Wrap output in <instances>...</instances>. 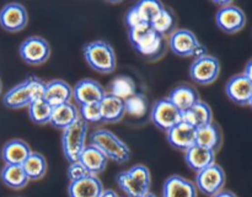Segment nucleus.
I'll return each instance as SVG.
<instances>
[{
  "instance_id": "2eb2a0df",
  "label": "nucleus",
  "mask_w": 252,
  "mask_h": 197,
  "mask_svg": "<svg viewBox=\"0 0 252 197\" xmlns=\"http://www.w3.org/2000/svg\"><path fill=\"white\" fill-rule=\"evenodd\" d=\"M196 128L182 121L166 132L167 142L174 149L185 153L196 144Z\"/></svg>"
},
{
  "instance_id": "1a4fd4ad",
  "label": "nucleus",
  "mask_w": 252,
  "mask_h": 197,
  "mask_svg": "<svg viewBox=\"0 0 252 197\" xmlns=\"http://www.w3.org/2000/svg\"><path fill=\"white\" fill-rule=\"evenodd\" d=\"M150 120L155 127L169 132L171 128L182 122V112L167 98H160L153 106Z\"/></svg>"
},
{
  "instance_id": "c756f323",
  "label": "nucleus",
  "mask_w": 252,
  "mask_h": 197,
  "mask_svg": "<svg viewBox=\"0 0 252 197\" xmlns=\"http://www.w3.org/2000/svg\"><path fill=\"white\" fill-rule=\"evenodd\" d=\"M135 93H137V84L133 78L128 75H118L110 83L107 94L125 101Z\"/></svg>"
},
{
  "instance_id": "f8f14e48",
  "label": "nucleus",
  "mask_w": 252,
  "mask_h": 197,
  "mask_svg": "<svg viewBox=\"0 0 252 197\" xmlns=\"http://www.w3.org/2000/svg\"><path fill=\"white\" fill-rule=\"evenodd\" d=\"M216 24L223 32L234 34L240 32L246 25V15L239 6L228 5L220 7L216 14Z\"/></svg>"
},
{
  "instance_id": "37998d69",
  "label": "nucleus",
  "mask_w": 252,
  "mask_h": 197,
  "mask_svg": "<svg viewBox=\"0 0 252 197\" xmlns=\"http://www.w3.org/2000/svg\"><path fill=\"white\" fill-rule=\"evenodd\" d=\"M1 89H2V84H1V80H0V93H1Z\"/></svg>"
},
{
  "instance_id": "cd10ccee",
  "label": "nucleus",
  "mask_w": 252,
  "mask_h": 197,
  "mask_svg": "<svg viewBox=\"0 0 252 197\" xmlns=\"http://www.w3.org/2000/svg\"><path fill=\"white\" fill-rule=\"evenodd\" d=\"M22 167L30 181H38L46 176L48 164H47L46 158L41 153L32 152L22 164Z\"/></svg>"
},
{
  "instance_id": "f257e3e1",
  "label": "nucleus",
  "mask_w": 252,
  "mask_h": 197,
  "mask_svg": "<svg viewBox=\"0 0 252 197\" xmlns=\"http://www.w3.org/2000/svg\"><path fill=\"white\" fill-rule=\"evenodd\" d=\"M128 38L135 52L149 61H158L166 52L165 37L155 32L149 24L128 30Z\"/></svg>"
},
{
  "instance_id": "7ed1b4c3",
  "label": "nucleus",
  "mask_w": 252,
  "mask_h": 197,
  "mask_svg": "<svg viewBox=\"0 0 252 197\" xmlns=\"http://www.w3.org/2000/svg\"><path fill=\"white\" fill-rule=\"evenodd\" d=\"M84 59L93 70L101 74L113 73L117 66V57L113 47L102 39L91 41L84 46Z\"/></svg>"
},
{
  "instance_id": "a19ab883",
  "label": "nucleus",
  "mask_w": 252,
  "mask_h": 197,
  "mask_svg": "<svg viewBox=\"0 0 252 197\" xmlns=\"http://www.w3.org/2000/svg\"><path fill=\"white\" fill-rule=\"evenodd\" d=\"M101 197H120V196H118L113 190H105V192H103Z\"/></svg>"
},
{
  "instance_id": "c03bdc74",
  "label": "nucleus",
  "mask_w": 252,
  "mask_h": 197,
  "mask_svg": "<svg viewBox=\"0 0 252 197\" xmlns=\"http://www.w3.org/2000/svg\"><path fill=\"white\" fill-rule=\"evenodd\" d=\"M249 106H251V108H252V98H251V101H250V105Z\"/></svg>"
},
{
  "instance_id": "5701e85b",
  "label": "nucleus",
  "mask_w": 252,
  "mask_h": 197,
  "mask_svg": "<svg viewBox=\"0 0 252 197\" xmlns=\"http://www.w3.org/2000/svg\"><path fill=\"white\" fill-rule=\"evenodd\" d=\"M107 158L103 155L102 152L97 149L94 145L88 144L85 149L81 152L80 157H79V162L84 165L88 172L94 176H97L98 174L105 171L106 166H107Z\"/></svg>"
},
{
  "instance_id": "dca6fc26",
  "label": "nucleus",
  "mask_w": 252,
  "mask_h": 197,
  "mask_svg": "<svg viewBox=\"0 0 252 197\" xmlns=\"http://www.w3.org/2000/svg\"><path fill=\"white\" fill-rule=\"evenodd\" d=\"M197 195L198 191L194 182L181 175L167 177L162 186V197H197Z\"/></svg>"
},
{
  "instance_id": "ea45409f",
  "label": "nucleus",
  "mask_w": 252,
  "mask_h": 197,
  "mask_svg": "<svg viewBox=\"0 0 252 197\" xmlns=\"http://www.w3.org/2000/svg\"><path fill=\"white\" fill-rule=\"evenodd\" d=\"M213 197H238V196H236L234 192L229 191V190H221L219 194H217L216 196H213Z\"/></svg>"
},
{
  "instance_id": "9b49d317",
  "label": "nucleus",
  "mask_w": 252,
  "mask_h": 197,
  "mask_svg": "<svg viewBox=\"0 0 252 197\" xmlns=\"http://www.w3.org/2000/svg\"><path fill=\"white\" fill-rule=\"evenodd\" d=\"M29 24V12L19 2H10L0 10V26L7 32H20Z\"/></svg>"
},
{
  "instance_id": "b1692460",
  "label": "nucleus",
  "mask_w": 252,
  "mask_h": 197,
  "mask_svg": "<svg viewBox=\"0 0 252 197\" xmlns=\"http://www.w3.org/2000/svg\"><path fill=\"white\" fill-rule=\"evenodd\" d=\"M100 110L102 122L117 123L123 120L126 115L125 101L111 94H106L102 100L100 101Z\"/></svg>"
},
{
  "instance_id": "2f4dec72",
  "label": "nucleus",
  "mask_w": 252,
  "mask_h": 197,
  "mask_svg": "<svg viewBox=\"0 0 252 197\" xmlns=\"http://www.w3.org/2000/svg\"><path fill=\"white\" fill-rule=\"evenodd\" d=\"M52 108L53 107L42 98V100L32 101V102L27 106V112H29L30 120H31L34 125L43 126L49 123V121H51Z\"/></svg>"
},
{
  "instance_id": "f3484780",
  "label": "nucleus",
  "mask_w": 252,
  "mask_h": 197,
  "mask_svg": "<svg viewBox=\"0 0 252 197\" xmlns=\"http://www.w3.org/2000/svg\"><path fill=\"white\" fill-rule=\"evenodd\" d=\"M105 192L103 185L97 176L89 175L78 181L69 182V197H101Z\"/></svg>"
},
{
  "instance_id": "423d86ee",
  "label": "nucleus",
  "mask_w": 252,
  "mask_h": 197,
  "mask_svg": "<svg viewBox=\"0 0 252 197\" xmlns=\"http://www.w3.org/2000/svg\"><path fill=\"white\" fill-rule=\"evenodd\" d=\"M88 137V123L83 120L76 121L74 125L63 131L62 134V149L69 163L78 162L81 152L85 149Z\"/></svg>"
},
{
  "instance_id": "9d476101",
  "label": "nucleus",
  "mask_w": 252,
  "mask_h": 197,
  "mask_svg": "<svg viewBox=\"0 0 252 197\" xmlns=\"http://www.w3.org/2000/svg\"><path fill=\"white\" fill-rule=\"evenodd\" d=\"M19 54L25 63L30 66H41L51 57V46L43 37H27L20 44Z\"/></svg>"
},
{
  "instance_id": "f03ea898",
  "label": "nucleus",
  "mask_w": 252,
  "mask_h": 197,
  "mask_svg": "<svg viewBox=\"0 0 252 197\" xmlns=\"http://www.w3.org/2000/svg\"><path fill=\"white\" fill-rule=\"evenodd\" d=\"M116 184L127 197H143L150 192L152 174L145 165L138 164L118 172Z\"/></svg>"
},
{
  "instance_id": "a211bd4d",
  "label": "nucleus",
  "mask_w": 252,
  "mask_h": 197,
  "mask_svg": "<svg viewBox=\"0 0 252 197\" xmlns=\"http://www.w3.org/2000/svg\"><path fill=\"white\" fill-rule=\"evenodd\" d=\"M71 98H73V88L66 81L54 79V80L46 83L43 100L49 103L52 107L69 103Z\"/></svg>"
},
{
  "instance_id": "4be33fe9",
  "label": "nucleus",
  "mask_w": 252,
  "mask_h": 197,
  "mask_svg": "<svg viewBox=\"0 0 252 197\" xmlns=\"http://www.w3.org/2000/svg\"><path fill=\"white\" fill-rule=\"evenodd\" d=\"M167 98L184 113L185 111L189 110L194 103L198 102L199 95L193 86L189 85V84H181V85L175 86L170 91Z\"/></svg>"
},
{
  "instance_id": "39448f33",
  "label": "nucleus",
  "mask_w": 252,
  "mask_h": 197,
  "mask_svg": "<svg viewBox=\"0 0 252 197\" xmlns=\"http://www.w3.org/2000/svg\"><path fill=\"white\" fill-rule=\"evenodd\" d=\"M169 48L182 58H198L207 54V49L199 42L196 34L187 29L175 30L169 38Z\"/></svg>"
},
{
  "instance_id": "a878e982",
  "label": "nucleus",
  "mask_w": 252,
  "mask_h": 197,
  "mask_svg": "<svg viewBox=\"0 0 252 197\" xmlns=\"http://www.w3.org/2000/svg\"><path fill=\"white\" fill-rule=\"evenodd\" d=\"M196 144L217 153L223 144V134L220 128L214 122L198 128L196 132Z\"/></svg>"
},
{
  "instance_id": "e433bc0d",
  "label": "nucleus",
  "mask_w": 252,
  "mask_h": 197,
  "mask_svg": "<svg viewBox=\"0 0 252 197\" xmlns=\"http://www.w3.org/2000/svg\"><path fill=\"white\" fill-rule=\"evenodd\" d=\"M88 170L84 167V165L81 164L80 162H73L69 163V166L66 169V177L69 179V182L73 181H78V180L84 179V177L89 176Z\"/></svg>"
},
{
  "instance_id": "6ab92c4d",
  "label": "nucleus",
  "mask_w": 252,
  "mask_h": 197,
  "mask_svg": "<svg viewBox=\"0 0 252 197\" xmlns=\"http://www.w3.org/2000/svg\"><path fill=\"white\" fill-rule=\"evenodd\" d=\"M216 154L217 153H214L213 150L194 144L185 152V163L189 169L199 172L216 163Z\"/></svg>"
},
{
  "instance_id": "c9c22d12",
  "label": "nucleus",
  "mask_w": 252,
  "mask_h": 197,
  "mask_svg": "<svg viewBox=\"0 0 252 197\" xmlns=\"http://www.w3.org/2000/svg\"><path fill=\"white\" fill-rule=\"evenodd\" d=\"M26 85L27 93H29L30 98L32 101L42 100L44 98V91H46V81L41 80L37 76H29L26 80L24 81Z\"/></svg>"
},
{
  "instance_id": "4468645a",
  "label": "nucleus",
  "mask_w": 252,
  "mask_h": 197,
  "mask_svg": "<svg viewBox=\"0 0 252 197\" xmlns=\"http://www.w3.org/2000/svg\"><path fill=\"white\" fill-rule=\"evenodd\" d=\"M106 94L105 88L94 79L79 80L73 88V98L79 106L100 102Z\"/></svg>"
},
{
  "instance_id": "7c9ffc66",
  "label": "nucleus",
  "mask_w": 252,
  "mask_h": 197,
  "mask_svg": "<svg viewBox=\"0 0 252 197\" xmlns=\"http://www.w3.org/2000/svg\"><path fill=\"white\" fill-rule=\"evenodd\" d=\"M149 25L155 32L161 34L162 37H166L170 36V34L176 30V17H175V15L172 14L169 9L164 7V9L150 21Z\"/></svg>"
},
{
  "instance_id": "ddd939ff",
  "label": "nucleus",
  "mask_w": 252,
  "mask_h": 197,
  "mask_svg": "<svg viewBox=\"0 0 252 197\" xmlns=\"http://www.w3.org/2000/svg\"><path fill=\"white\" fill-rule=\"evenodd\" d=\"M225 94L236 105L249 106L252 98V83L244 73L235 74L226 83Z\"/></svg>"
},
{
  "instance_id": "473e14b6",
  "label": "nucleus",
  "mask_w": 252,
  "mask_h": 197,
  "mask_svg": "<svg viewBox=\"0 0 252 197\" xmlns=\"http://www.w3.org/2000/svg\"><path fill=\"white\" fill-rule=\"evenodd\" d=\"M126 113L133 117H143L148 110V98L144 94L135 93L127 100H125Z\"/></svg>"
},
{
  "instance_id": "aec40b11",
  "label": "nucleus",
  "mask_w": 252,
  "mask_h": 197,
  "mask_svg": "<svg viewBox=\"0 0 252 197\" xmlns=\"http://www.w3.org/2000/svg\"><path fill=\"white\" fill-rule=\"evenodd\" d=\"M32 150L22 139H11L4 144L1 149V159L5 165H22Z\"/></svg>"
},
{
  "instance_id": "20e7f679",
  "label": "nucleus",
  "mask_w": 252,
  "mask_h": 197,
  "mask_svg": "<svg viewBox=\"0 0 252 197\" xmlns=\"http://www.w3.org/2000/svg\"><path fill=\"white\" fill-rule=\"evenodd\" d=\"M90 144L116 164H126L130 159V149L118 135L108 130H96L90 134Z\"/></svg>"
},
{
  "instance_id": "79ce46f5",
  "label": "nucleus",
  "mask_w": 252,
  "mask_h": 197,
  "mask_svg": "<svg viewBox=\"0 0 252 197\" xmlns=\"http://www.w3.org/2000/svg\"><path fill=\"white\" fill-rule=\"evenodd\" d=\"M143 197H158V196H157V195L153 194V192H149V194H147L145 196H143Z\"/></svg>"
},
{
  "instance_id": "6e6552de",
  "label": "nucleus",
  "mask_w": 252,
  "mask_h": 197,
  "mask_svg": "<svg viewBox=\"0 0 252 197\" xmlns=\"http://www.w3.org/2000/svg\"><path fill=\"white\" fill-rule=\"evenodd\" d=\"M225 180L226 176L224 169L220 165L214 163L211 166L197 172L194 185L197 187V191L202 192L208 197H213L221 190H224Z\"/></svg>"
},
{
  "instance_id": "c85d7f7f",
  "label": "nucleus",
  "mask_w": 252,
  "mask_h": 197,
  "mask_svg": "<svg viewBox=\"0 0 252 197\" xmlns=\"http://www.w3.org/2000/svg\"><path fill=\"white\" fill-rule=\"evenodd\" d=\"M2 103L7 108H11V110L27 107L31 103V98H30L24 81L15 85L14 88H11L5 93L4 98H2Z\"/></svg>"
},
{
  "instance_id": "412c9836",
  "label": "nucleus",
  "mask_w": 252,
  "mask_h": 197,
  "mask_svg": "<svg viewBox=\"0 0 252 197\" xmlns=\"http://www.w3.org/2000/svg\"><path fill=\"white\" fill-rule=\"evenodd\" d=\"M79 120H80V116H79L78 107L71 102H69L52 108L49 125L52 127L57 128V130L64 131Z\"/></svg>"
},
{
  "instance_id": "4c0bfd02",
  "label": "nucleus",
  "mask_w": 252,
  "mask_h": 197,
  "mask_svg": "<svg viewBox=\"0 0 252 197\" xmlns=\"http://www.w3.org/2000/svg\"><path fill=\"white\" fill-rule=\"evenodd\" d=\"M145 20L143 19L142 14L139 12V10L137 9L135 5H133L129 10L126 14V25L128 26V30L134 29V27L142 26V25H145Z\"/></svg>"
},
{
  "instance_id": "72a5a7b5",
  "label": "nucleus",
  "mask_w": 252,
  "mask_h": 197,
  "mask_svg": "<svg viewBox=\"0 0 252 197\" xmlns=\"http://www.w3.org/2000/svg\"><path fill=\"white\" fill-rule=\"evenodd\" d=\"M135 6L139 10L147 24H150V21L165 7L164 4L158 0H142V1H138Z\"/></svg>"
},
{
  "instance_id": "f704fd0d",
  "label": "nucleus",
  "mask_w": 252,
  "mask_h": 197,
  "mask_svg": "<svg viewBox=\"0 0 252 197\" xmlns=\"http://www.w3.org/2000/svg\"><path fill=\"white\" fill-rule=\"evenodd\" d=\"M79 116L80 120H83L85 123H98L102 122V117H101V110L100 103H86V105H81L78 107Z\"/></svg>"
},
{
  "instance_id": "bb28decb",
  "label": "nucleus",
  "mask_w": 252,
  "mask_h": 197,
  "mask_svg": "<svg viewBox=\"0 0 252 197\" xmlns=\"http://www.w3.org/2000/svg\"><path fill=\"white\" fill-rule=\"evenodd\" d=\"M2 184L12 190H22L30 182L22 165H5L0 171Z\"/></svg>"
},
{
  "instance_id": "393cba45",
  "label": "nucleus",
  "mask_w": 252,
  "mask_h": 197,
  "mask_svg": "<svg viewBox=\"0 0 252 197\" xmlns=\"http://www.w3.org/2000/svg\"><path fill=\"white\" fill-rule=\"evenodd\" d=\"M182 121L189 123L196 130L209 125V123L213 122V112H212L211 106L204 101L199 100L189 110L182 113Z\"/></svg>"
},
{
  "instance_id": "0eeeda50",
  "label": "nucleus",
  "mask_w": 252,
  "mask_h": 197,
  "mask_svg": "<svg viewBox=\"0 0 252 197\" xmlns=\"http://www.w3.org/2000/svg\"><path fill=\"white\" fill-rule=\"evenodd\" d=\"M189 78L199 85H211L220 74V62L211 54H204L194 59L189 66Z\"/></svg>"
},
{
  "instance_id": "58836bf2",
  "label": "nucleus",
  "mask_w": 252,
  "mask_h": 197,
  "mask_svg": "<svg viewBox=\"0 0 252 197\" xmlns=\"http://www.w3.org/2000/svg\"><path fill=\"white\" fill-rule=\"evenodd\" d=\"M244 74H245L246 76H248V79L249 80L251 81L252 83V58L250 59V61L248 62V63H246V66H245V69H244V71H243Z\"/></svg>"
}]
</instances>
